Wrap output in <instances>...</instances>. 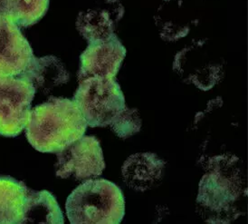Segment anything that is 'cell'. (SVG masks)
Masks as SVG:
<instances>
[{"mask_svg": "<svg viewBox=\"0 0 248 224\" xmlns=\"http://www.w3.org/2000/svg\"><path fill=\"white\" fill-rule=\"evenodd\" d=\"M87 126L73 100L51 97L30 111L25 129L35 150L56 154L84 135Z\"/></svg>", "mask_w": 248, "mask_h": 224, "instance_id": "cell-1", "label": "cell"}, {"mask_svg": "<svg viewBox=\"0 0 248 224\" xmlns=\"http://www.w3.org/2000/svg\"><path fill=\"white\" fill-rule=\"evenodd\" d=\"M65 210L72 224H120L125 214V200L115 183L92 178L72 192Z\"/></svg>", "mask_w": 248, "mask_h": 224, "instance_id": "cell-2", "label": "cell"}, {"mask_svg": "<svg viewBox=\"0 0 248 224\" xmlns=\"http://www.w3.org/2000/svg\"><path fill=\"white\" fill-rule=\"evenodd\" d=\"M73 101L91 127L110 126L126 106L124 93L114 78L80 81Z\"/></svg>", "mask_w": 248, "mask_h": 224, "instance_id": "cell-3", "label": "cell"}, {"mask_svg": "<svg viewBox=\"0 0 248 224\" xmlns=\"http://www.w3.org/2000/svg\"><path fill=\"white\" fill-rule=\"evenodd\" d=\"M35 87L20 77H0V135L16 137L28 125Z\"/></svg>", "mask_w": 248, "mask_h": 224, "instance_id": "cell-4", "label": "cell"}, {"mask_svg": "<svg viewBox=\"0 0 248 224\" xmlns=\"http://www.w3.org/2000/svg\"><path fill=\"white\" fill-rule=\"evenodd\" d=\"M173 70L181 78L203 91L218 84L224 75V64L220 57L209 51L206 43H194L177 54Z\"/></svg>", "mask_w": 248, "mask_h": 224, "instance_id": "cell-5", "label": "cell"}, {"mask_svg": "<svg viewBox=\"0 0 248 224\" xmlns=\"http://www.w3.org/2000/svg\"><path fill=\"white\" fill-rule=\"evenodd\" d=\"M55 174L62 179L96 178L105 168L103 149L93 136L83 135L62 151L56 153Z\"/></svg>", "mask_w": 248, "mask_h": 224, "instance_id": "cell-6", "label": "cell"}, {"mask_svg": "<svg viewBox=\"0 0 248 224\" xmlns=\"http://www.w3.org/2000/svg\"><path fill=\"white\" fill-rule=\"evenodd\" d=\"M126 56V48L116 35L90 43L80 56L79 81L87 78H114Z\"/></svg>", "mask_w": 248, "mask_h": 224, "instance_id": "cell-7", "label": "cell"}, {"mask_svg": "<svg viewBox=\"0 0 248 224\" xmlns=\"http://www.w3.org/2000/svg\"><path fill=\"white\" fill-rule=\"evenodd\" d=\"M34 56L20 28L12 22L0 19V77H19Z\"/></svg>", "mask_w": 248, "mask_h": 224, "instance_id": "cell-8", "label": "cell"}, {"mask_svg": "<svg viewBox=\"0 0 248 224\" xmlns=\"http://www.w3.org/2000/svg\"><path fill=\"white\" fill-rule=\"evenodd\" d=\"M166 161L154 153H137L124 161L122 175L125 184L137 192L152 189L161 182Z\"/></svg>", "mask_w": 248, "mask_h": 224, "instance_id": "cell-9", "label": "cell"}, {"mask_svg": "<svg viewBox=\"0 0 248 224\" xmlns=\"http://www.w3.org/2000/svg\"><path fill=\"white\" fill-rule=\"evenodd\" d=\"M105 6L81 12L77 17L76 28L88 44L114 35L116 24L124 16V8L119 1L106 0Z\"/></svg>", "mask_w": 248, "mask_h": 224, "instance_id": "cell-10", "label": "cell"}, {"mask_svg": "<svg viewBox=\"0 0 248 224\" xmlns=\"http://www.w3.org/2000/svg\"><path fill=\"white\" fill-rule=\"evenodd\" d=\"M238 199V191L227 176L219 172L204 175L200 182L197 203L211 213H227Z\"/></svg>", "mask_w": 248, "mask_h": 224, "instance_id": "cell-11", "label": "cell"}, {"mask_svg": "<svg viewBox=\"0 0 248 224\" xmlns=\"http://www.w3.org/2000/svg\"><path fill=\"white\" fill-rule=\"evenodd\" d=\"M19 77L33 84L36 89L48 92L55 86L65 84L69 80V74L61 61L53 56L35 57L28 68Z\"/></svg>", "mask_w": 248, "mask_h": 224, "instance_id": "cell-12", "label": "cell"}, {"mask_svg": "<svg viewBox=\"0 0 248 224\" xmlns=\"http://www.w3.org/2000/svg\"><path fill=\"white\" fill-rule=\"evenodd\" d=\"M28 192L24 182L0 175V224H21Z\"/></svg>", "mask_w": 248, "mask_h": 224, "instance_id": "cell-13", "label": "cell"}, {"mask_svg": "<svg viewBox=\"0 0 248 224\" xmlns=\"http://www.w3.org/2000/svg\"><path fill=\"white\" fill-rule=\"evenodd\" d=\"M22 224H63L62 210L48 191L28 189Z\"/></svg>", "mask_w": 248, "mask_h": 224, "instance_id": "cell-14", "label": "cell"}, {"mask_svg": "<svg viewBox=\"0 0 248 224\" xmlns=\"http://www.w3.org/2000/svg\"><path fill=\"white\" fill-rule=\"evenodd\" d=\"M48 7L49 0H0V19L28 28L41 19Z\"/></svg>", "mask_w": 248, "mask_h": 224, "instance_id": "cell-15", "label": "cell"}, {"mask_svg": "<svg viewBox=\"0 0 248 224\" xmlns=\"http://www.w3.org/2000/svg\"><path fill=\"white\" fill-rule=\"evenodd\" d=\"M110 126L113 133L123 139L139 133L141 128V119L138 110L125 106L124 110L111 121Z\"/></svg>", "mask_w": 248, "mask_h": 224, "instance_id": "cell-16", "label": "cell"}]
</instances>
